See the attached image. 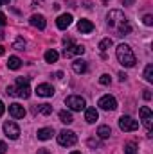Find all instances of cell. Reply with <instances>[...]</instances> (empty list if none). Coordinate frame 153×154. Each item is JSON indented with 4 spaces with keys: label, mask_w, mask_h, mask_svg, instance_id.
<instances>
[{
    "label": "cell",
    "mask_w": 153,
    "mask_h": 154,
    "mask_svg": "<svg viewBox=\"0 0 153 154\" xmlns=\"http://www.w3.org/2000/svg\"><path fill=\"white\" fill-rule=\"evenodd\" d=\"M106 22H108V25L115 29V32H117V36H126V34H130L132 32V25L128 23V20L124 18V14L121 13V11H110L108 13V16H106Z\"/></svg>",
    "instance_id": "1"
},
{
    "label": "cell",
    "mask_w": 153,
    "mask_h": 154,
    "mask_svg": "<svg viewBox=\"0 0 153 154\" xmlns=\"http://www.w3.org/2000/svg\"><path fill=\"white\" fill-rule=\"evenodd\" d=\"M11 97H20V99H29L31 97V88H29V77H18L13 86L7 88L5 91Z\"/></svg>",
    "instance_id": "2"
},
{
    "label": "cell",
    "mask_w": 153,
    "mask_h": 154,
    "mask_svg": "<svg viewBox=\"0 0 153 154\" xmlns=\"http://www.w3.org/2000/svg\"><path fill=\"white\" fill-rule=\"evenodd\" d=\"M115 56H117L119 63H121L122 66H126V68H132V66H135V63H137L133 50H132L126 43H121V45L115 48Z\"/></svg>",
    "instance_id": "3"
},
{
    "label": "cell",
    "mask_w": 153,
    "mask_h": 154,
    "mask_svg": "<svg viewBox=\"0 0 153 154\" xmlns=\"http://www.w3.org/2000/svg\"><path fill=\"white\" fill-rule=\"evenodd\" d=\"M76 142H77L76 133H72V131H69V129L60 131V134H58V143H60L61 147H72V145H76Z\"/></svg>",
    "instance_id": "4"
},
{
    "label": "cell",
    "mask_w": 153,
    "mask_h": 154,
    "mask_svg": "<svg viewBox=\"0 0 153 154\" xmlns=\"http://www.w3.org/2000/svg\"><path fill=\"white\" fill-rule=\"evenodd\" d=\"M65 43V48H63V56L65 57H72V56H81L85 52V48L81 45H74L72 39H63Z\"/></svg>",
    "instance_id": "5"
},
{
    "label": "cell",
    "mask_w": 153,
    "mask_h": 154,
    "mask_svg": "<svg viewBox=\"0 0 153 154\" xmlns=\"http://www.w3.org/2000/svg\"><path fill=\"white\" fill-rule=\"evenodd\" d=\"M119 127H121V131H124V133H130V131H137L139 129V122L135 120V118H132V116H121L119 118Z\"/></svg>",
    "instance_id": "6"
},
{
    "label": "cell",
    "mask_w": 153,
    "mask_h": 154,
    "mask_svg": "<svg viewBox=\"0 0 153 154\" xmlns=\"http://www.w3.org/2000/svg\"><path fill=\"white\" fill-rule=\"evenodd\" d=\"M65 104H67L72 111H81V109H85V106H86L85 99L79 97V95H70V97H67V99H65Z\"/></svg>",
    "instance_id": "7"
},
{
    "label": "cell",
    "mask_w": 153,
    "mask_h": 154,
    "mask_svg": "<svg viewBox=\"0 0 153 154\" xmlns=\"http://www.w3.org/2000/svg\"><path fill=\"white\" fill-rule=\"evenodd\" d=\"M97 106H99L101 109H105V111H114L115 108H117V100H115L112 95H103V97L99 99Z\"/></svg>",
    "instance_id": "8"
},
{
    "label": "cell",
    "mask_w": 153,
    "mask_h": 154,
    "mask_svg": "<svg viewBox=\"0 0 153 154\" xmlns=\"http://www.w3.org/2000/svg\"><path fill=\"white\" fill-rule=\"evenodd\" d=\"M4 133H5V136H7V138H11V140H16V138L20 136V127H18L15 122L7 120V122L4 124Z\"/></svg>",
    "instance_id": "9"
},
{
    "label": "cell",
    "mask_w": 153,
    "mask_h": 154,
    "mask_svg": "<svg viewBox=\"0 0 153 154\" xmlns=\"http://www.w3.org/2000/svg\"><path fill=\"white\" fill-rule=\"evenodd\" d=\"M139 115H141V120H142V124H144V127L150 131L151 129V124H153V115H151V109L148 108V106H142L141 109H139Z\"/></svg>",
    "instance_id": "10"
},
{
    "label": "cell",
    "mask_w": 153,
    "mask_h": 154,
    "mask_svg": "<svg viewBox=\"0 0 153 154\" xmlns=\"http://www.w3.org/2000/svg\"><path fill=\"white\" fill-rule=\"evenodd\" d=\"M9 113H11L13 118H24V116H25V109H24L22 104L13 102V104H9Z\"/></svg>",
    "instance_id": "11"
},
{
    "label": "cell",
    "mask_w": 153,
    "mask_h": 154,
    "mask_svg": "<svg viewBox=\"0 0 153 154\" xmlns=\"http://www.w3.org/2000/svg\"><path fill=\"white\" fill-rule=\"evenodd\" d=\"M36 95L38 97H52L54 95V88L50 86V84H38L36 86Z\"/></svg>",
    "instance_id": "12"
},
{
    "label": "cell",
    "mask_w": 153,
    "mask_h": 154,
    "mask_svg": "<svg viewBox=\"0 0 153 154\" xmlns=\"http://www.w3.org/2000/svg\"><path fill=\"white\" fill-rule=\"evenodd\" d=\"M72 23V14H69V13H65V14H60L58 16V20H56V25H58V29H67L69 25Z\"/></svg>",
    "instance_id": "13"
},
{
    "label": "cell",
    "mask_w": 153,
    "mask_h": 154,
    "mask_svg": "<svg viewBox=\"0 0 153 154\" xmlns=\"http://www.w3.org/2000/svg\"><path fill=\"white\" fill-rule=\"evenodd\" d=\"M77 29H79V32L81 34H88V32H92L94 31V23L90 22V20H79V23H77Z\"/></svg>",
    "instance_id": "14"
},
{
    "label": "cell",
    "mask_w": 153,
    "mask_h": 154,
    "mask_svg": "<svg viewBox=\"0 0 153 154\" xmlns=\"http://www.w3.org/2000/svg\"><path fill=\"white\" fill-rule=\"evenodd\" d=\"M29 22H31V25H33V27H38L40 31H43V29H45V25H47V22H45V18H43L41 14H33Z\"/></svg>",
    "instance_id": "15"
},
{
    "label": "cell",
    "mask_w": 153,
    "mask_h": 154,
    "mask_svg": "<svg viewBox=\"0 0 153 154\" xmlns=\"http://www.w3.org/2000/svg\"><path fill=\"white\" fill-rule=\"evenodd\" d=\"M97 118H99V113H97L96 108H86V111H85V120H86L88 124H94Z\"/></svg>",
    "instance_id": "16"
},
{
    "label": "cell",
    "mask_w": 153,
    "mask_h": 154,
    "mask_svg": "<svg viewBox=\"0 0 153 154\" xmlns=\"http://www.w3.org/2000/svg\"><path fill=\"white\" fill-rule=\"evenodd\" d=\"M72 68H74L76 74H85L88 66H86V61H83V59H76V61L72 63Z\"/></svg>",
    "instance_id": "17"
},
{
    "label": "cell",
    "mask_w": 153,
    "mask_h": 154,
    "mask_svg": "<svg viewBox=\"0 0 153 154\" xmlns=\"http://www.w3.org/2000/svg\"><path fill=\"white\" fill-rule=\"evenodd\" d=\"M52 134H54L52 127H43L38 131V140H49V138H52Z\"/></svg>",
    "instance_id": "18"
},
{
    "label": "cell",
    "mask_w": 153,
    "mask_h": 154,
    "mask_svg": "<svg viewBox=\"0 0 153 154\" xmlns=\"http://www.w3.org/2000/svg\"><path fill=\"white\" fill-rule=\"evenodd\" d=\"M34 113H41V115H50L52 113V106L50 104H38L34 108Z\"/></svg>",
    "instance_id": "19"
},
{
    "label": "cell",
    "mask_w": 153,
    "mask_h": 154,
    "mask_svg": "<svg viewBox=\"0 0 153 154\" xmlns=\"http://www.w3.org/2000/svg\"><path fill=\"white\" fill-rule=\"evenodd\" d=\"M7 66H9V70H18V68L22 66V61H20V57H16V56H11V57H9V61H7Z\"/></svg>",
    "instance_id": "20"
},
{
    "label": "cell",
    "mask_w": 153,
    "mask_h": 154,
    "mask_svg": "<svg viewBox=\"0 0 153 154\" xmlns=\"http://www.w3.org/2000/svg\"><path fill=\"white\" fill-rule=\"evenodd\" d=\"M58 57H60V54H58L54 48H50V50H47V52H45V61H47V63H56V61H58Z\"/></svg>",
    "instance_id": "21"
},
{
    "label": "cell",
    "mask_w": 153,
    "mask_h": 154,
    "mask_svg": "<svg viewBox=\"0 0 153 154\" xmlns=\"http://www.w3.org/2000/svg\"><path fill=\"white\" fill-rule=\"evenodd\" d=\"M110 134H112V129H110L108 125H101V127L97 129V136H99V138H103V140H105V138H108Z\"/></svg>",
    "instance_id": "22"
},
{
    "label": "cell",
    "mask_w": 153,
    "mask_h": 154,
    "mask_svg": "<svg viewBox=\"0 0 153 154\" xmlns=\"http://www.w3.org/2000/svg\"><path fill=\"white\" fill-rule=\"evenodd\" d=\"M112 45H114V41H112L110 38L101 39V41H99V50H101V52H106V50H108V48H110Z\"/></svg>",
    "instance_id": "23"
},
{
    "label": "cell",
    "mask_w": 153,
    "mask_h": 154,
    "mask_svg": "<svg viewBox=\"0 0 153 154\" xmlns=\"http://www.w3.org/2000/svg\"><path fill=\"white\" fill-rule=\"evenodd\" d=\"M60 120H61L63 124H67V125L74 122V118H72V115H70L69 111H60Z\"/></svg>",
    "instance_id": "24"
},
{
    "label": "cell",
    "mask_w": 153,
    "mask_h": 154,
    "mask_svg": "<svg viewBox=\"0 0 153 154\" xmlns=\"http://www.w3.org/2000/svg\"><path fill=\"white\" fill-rule=\"evenodd\" d=\"M137 152H139V149H137V145L133 142H130V143L124 145V154H137Z\"/></svg>",
    "instance_id": "25"
},
{
    "label": "cell",
    "mask_w": 153,
    "mask_h": 154,
    "mask_svg": "<svg viewBox=\"0 0 153 154\" xmlns=\"http://www.w3.org/2000/svg\"><path fill=\"white\" fill-rule=\"evenodd\" d=\"M144 79L148 82H153V65H148L146 70H144Z\"/></svg>",
    "instance_id": "26"
},
{
    "label": "cell",
    "mask_w": 153,
    "mask_h": 154,
    "mask_svg": "<svg viewBox=\"0 0 153 154\" xmlns=\"http://www.w3.org/2000/svg\"><path fill=\"white\" fill-rule=\"evenodd\" d=\"M13 48H16V50H24V48H25V41H24V38H16L15 45H13Z\"/></svg>",
    "instance_id": "27"
},
{
    "label": "cell",
    "mask_w": 153,
    "mask_h": 154,
    "mask_svg": "<svg viewBox=\"0 0 153 154\" xmlns=\"http://www.w3.org/2000/svg\"><path fill=\"white\" fill-rule=\"evenodd\" d=\"M99 82H101L103 86H106V84H110V75H108V74H103V75L99 77Z\"/></svg>",
    "instance_id": "28"
},
{
    "label": "cell",
    "mask_w": 153,
    "mask_h": 154,
    "mask_svg": "<svg viewBox=\"0 0 153 154\" xmlns=\"http://www.w3.org/2000/svg\"><path fill=\"white\" fill-rule=\"evenodd\" d=\"M144 25H148V27L153 25V16L151 14H146V16H144Z\"/></svg>",
    "instance_id": "29"
},
{
    "label": "cell",
    "mask_w": 153,
    "mask_h": 154,
    "mask_svg": "<svg viewBox=\"0 0 153 154\" xmlns=\"http://www.w3.org/2000/svg\"><path fill=\"white\" fill-rule=\"evenodd\" d=\"M5 151H7V145L0 140V154H5Z\"/></svg>",
    "instance_id": "30"
},
{
    "label": "cell",
    "mask_w": 153,
    "mask_h": 154,
    "mask_svg": "<svg viewBox=\"0 0 153 154\" xmlns=\"http://www.w3.org/2000/svg\"><path fill=\"white\" fill-rule=\"evenodd\" d=\"M5 23H7V20H5V14H2V13H0V27H4Z\"/></svg>",
    "instance_id": "31"
},
{
    "label": "cell",
    "mask_w": 153,
    "mask_h": 154,
    "mask_svg": "<svg viewBox=\"0 0 153 154\" xmlns=\"http://www.w3.org/2000/svg\"><path fill=\"white\" fill-rule=\"evenodd\" d=\"M144 99H146V100H150V99H151V93H150V90H144Z\"/></svg>",
    "instance_id": "32"
},
{
    "label": "cell",
    "mask_w": 153,
    "mask_h": 154,
    "mask_svg": "<svg viewBox=\"0 0 153 154\" xmlns=\"http://www.w3.org/2000/svg\"><path fill=\"white\" fill-rule=\"evenodd\" d=\"M4 111H5V106H4V102L0 100V116L4 115Z\"/></svg>",
    "instance_id": "33"
},
{
    "label": "cell",
    "mask_w": 153,
    "mask_h": 154,
    "mask_svg": "<svg viewBox=\"0 0 153 154\" xmlns=\"http://www.w3.org/2000/svg\"><path fill=\"white\" fill-rule=\"evenodd\" d=\"M119 79H121V81H124V79H126V74H122V72H121V74H119Z\"/></svg>",
    "instance_id": "34"
},
{
    "label": "cell",
    "mask_w": 153,
    "mask_h": 154,
    "mask_svg": "<svg viewBox=\"0 0 153 154\" xmlns=\"http://www.w3.org/2000/svg\"><path fill=\"white\" fill-rule=\"evenodd\" d=\"M11 0H0V5H5V4H9Z\"/></svg>",
    "instance_id": "35"
},
{
    "label": "cell",
    "mask_w": 153,
    "mask_h": 154,
    "mask_svg": "<svg viewBox=\"0 0 153 154\" xmlns=\"http://www.w3.org/2000/svg\"><path fill=\"white\" fill-rule=\"evenodd\" d=\"M122 4H128L130 5V4H133V0H122Z\"/></svg>",
    "instance_id": "36"
},
{
    "label": "cell",
    "mask_w": 153,
    "mask_h": 154,
    "mask_svg": "<svg viewBox=\"0 0 153 154\" xmlns=\"http://www.w3.org/2000/svg\"><path fill=\"white\" fill-rule=\"evenodd\" d=\"M38 154H49V151H45V149H41V151H38Z\"/></svg>",
    "instance_id": "37"
},
{
    "label": "cell",
    "mask_w": 153,
    "mask_h": 154,
    "mask_svg": "<svg viewBox=\"0 0 153 154\" xmlns=\"http://www.w3.org/2000/svg\"><path fill=\"white\" fill-rule=\"evenodd\" d=\"M4 52H5V50H4V47H0V56H4Z\"/></svg>",
    "instance_id": "38"
},
{
    "label": "cell",
    "mask_w": 153,
    "mask_h": 154,
    "mask_svg": "<svg viewBox=\"0 0 153 154\" xmlns=\"http://www.w3.org/2000/svg\"><path fill=\"white\" fill-rule=\"evenodd\" d=\"M0 39H4V32L2 31H0Z\"/></svg>",
    "instance_id": "39"
},
{
    "label": "cell",
    "mask_w": 153,
    "mask_h": 154,
    "mask_svg": "<svg viewBox=\"0 0 153 154\" xmlns=\"http://www.w3.org/2000/svg\"><path fill=\"white\" fill-rule=\"evenodd\" d=\"M33 2H36V4H38V2H43V0H33Z\"/></svg>",
    "instance_id": "40"
},
{
    "label": "cell",
    "mask_w": 153,
    "mask_h": 154,
    "mask_svg": "<svg viewBox=\"0 0 153 154\" xmlns=\"http://www.w3.org/2000/svg\"><path fill=\"white\" fill-rule=\"evenodd\" d=\"M70 154H81V152H77V151H76V152H70Z\"/></svg>",
    "instance_id": "41"
}]
</instances>
